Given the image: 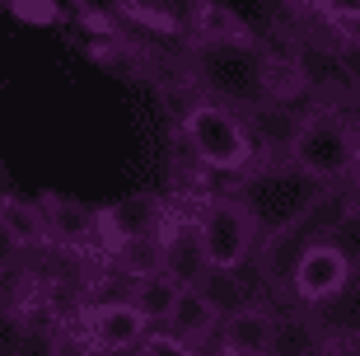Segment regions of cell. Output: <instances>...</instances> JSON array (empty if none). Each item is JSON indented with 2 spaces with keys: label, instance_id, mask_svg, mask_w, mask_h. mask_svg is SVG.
Wrapping results in <instances>:
<instances>
[{
  "label": "cell",
  "instance_id": "10",
  "mask_svg": "<svg viewBox=\"0 0 360 356\" xmlns=\"http://www.w3.org/2000/svg\"><path fill=\"white\" fill-rule=\"evenodd\" d=\"M160 267L178 286H201V277L211 272V258H206V239H201L197 221H183L169 230V239L160 244Z\"/></svg>",
  "mask_w": 360,
  "mask_h": 356
},
{
  "label": "cell",
  "instance_id": "2",
  "mask_svg": "<svg viewBox=\"0 0 360 356\" xmlns=\"http://www.w3.org/2000/svg\"><path fill=\"white\" fill-rule=\"evenodd\" d=\"M333 183L314 178L309 169H300L295 159L281 155V159H271V164H262V169H243L239 188H234L229 197L248 211L257 239H271V235L295 230V225L319 207V197Z\"/></svg>",
  "mask_w": 360,
  "mask_h": 356
},
{
  "label": "cell",
  "instance_id": "1",
  "mask_svg": "<svg viewBox=\"0 0 360 356\" xmlns=\"http://www.w3.org/2000/svg\"><path fill=\"white\" fill-rule=\"evenodd\" d=\"M187 70L206 90V99H220L234 113H248L276 94V70L262 38L220 10H211L187 33Z\"/></svg>",
  "mask_w": 360,
  "mask_h": 356
},
{
  "label": "cell",
  "instance_id": "15",
  "mask_svg": "<svg viewBox=\"0 0 360 356\" xmlns=\"http://www.w3.org/2000/svg\"><path fill=\"white\" fill-rule=\"evenodd\" d=\"M122 10L141 24H155L164 33H192L215 10V0H122Z\"/></svg>",
  "mask_w": 360,
  "mask_h": 356
},
{
  "label": "cell",
  "instance_id": "5",
  "mask_svg": "<svg viewBox=\"0 0 360 356\" xmlns=\"http://www.w3.org/2000/svg\"><path fill=\"white\" fill-rule=\"evenodd\" d=\"M290 66H295L300 90L314 94L319 104H351V99H360V85L351 75L333 28H323V33H295L290 38Z\"/></svg>",
  "mask_w": 360,
  "mask_h": 356
},
{
  "label": "cell",
  "instance_id": "19",
  "mask_svg": "<svg viewBox=\"0 0 360 356\" xmlns=\"http://www.w3.org/2000/svg\"><path fill=\"white\" fill-rule=\"evenodd\" d=\"M0 230H10V235L19 239V244H24L28 253L42 249V239H47V225H42L38 202H24L19 192L0 197Z\"/></svg>",
  "mask_w": 360,
  "mask_h": 356
},
{
  "label": "cell",
  "instance_id": "14",
  "mask_svg": "<svg viewBox=\"0 0 360 356\" xmlns=\"http://www.w3.org/2000/svg\"><path fill=\"white\" fill-rule=\"evenodd\" d=\"M164 329H174L187 347H201V343H211L215 329H220V309L206 300L201 286H183L174 309H169V319H164Z\"/></svg>",
  "mask_w": 360,
  "mask_h": 356
},
{
  "label": "cell",
  "instance_id": "20",
  "mask_svg": "<svg viewBox=\"0 0 360 356\" xmlns=\"http://www.w3.org/2000/svg\"><path fill=\"white\" fill-rule=\"evenodd\" d=\"M243 267H248V263H239V267H211V272L201 277L206 300H211L220 314H229V309H239V305L257 300V295H253V281H243Z\"/></svg>",
  "mask_w": 360,
  "mask_h": 356
},
{
  "label": "cell",
  "instance_id": "22",
  "mask_svg": "<svg viewBox=\"0 0 360 356\" xmlns=\"http://www.w3.org/2000/svg\"><path fill=\"white\" fill-rule=\"evenodd\" d=\"M323 24L333 28L337 38H347V42H356V47H360V0H328Z\"/></svg>",
  "mask_w": 360,
  "mask_h": 356
},
{
  "label": "cell",
  "instance_id": "8",
  "mask_svg": "<svg viewBox=\"0 0 360 356\" xmlns=\"http://www.w3.org/2000/svg\"><path fill=\"white\" fill-rule=\"evenodd\" d=\"M271 333H276V314L262 300H248L239 309L220 314L215 343L234 356H271Z\"/></svg>",
  "mask_w": 360,
  "mask_h": 356
},
{
  "label": "cell",
  "instance_id": "13",
  "mask_svg": "<svg viewBox=\"0 0 360 356\" xmlns=\"http://www.w3.org/2000/svg\"><path fill=\"white\" fill-rule=\"evenodd\" d=\"M155 221H160V202L155 197H131V202H117L112 211H98V230L108 235L112 249L146 244L155 235Z\"/></svg>",
  "mask_w": 360,
  "mask_h": 356
},
{
  "label": "cell",
  "instance_id": "24",
  "mask_svg": "<svg viewBox=\"0 0 360 356\" xmlns=\"http://www.w3.org/2000/svg\"><path fill=\"white\" fill-rule=\"evenodd\" d=\"M14 183H10V173H5V164H0V197H10Z\"/></svg>",
  "mask_w": 360,
  "mask_h": 356
},
{
  "label": "cell",
  "instance_id": "12",
  "mask_svg": "<svg viewBox=\"0 0 360 356\" xmlns=\"http://www.w3.org/2000/svg\"><path fill=\"white\" fill-rule=\"evenodd\" d=\"M38 211H42L47 235L61 239V244H89L98 235V211L84 207V202H75V197H66V192H42Z\"/></svg>",
  "mask_w": 360,
  "mask_h": 356
},
{
  "label": "cell",
  "instance_id": "11",
  "mask_svg": "<svg viewBox=\"0 0 360 356\" xmlns=\"http://www.w3.org/2000/svg\"><path fill=\"white\" fill-rule=\"evenodd\" d=\"M243 122H248V136H253L257 150H267V155H290V141H295V127H300V113H295V104L285 99V94H271V99H262L257 108H248L243 113Z\"/></svg>",
  "mask_w": 360,
  "mask_h": 356
},
{
  "label": "cell",
  "instance_id": "18",
  "mask_svg": "<svg viewBox=\"0 0 360 356\" xmlns=\"http://www.w3.org/2000/svg\"><path fill=\"white\" fill-rule=\"evenodd\" d=\"M178 281L164 272V267H150V272H141V277L131 281V290H127V300L141 309V314L150 319V324H164L169 319V309H174V300H178Z\"/></svg>",
  "mask_w": 360,
  "mask_h": 356
},
{
  "label": "cell",
  "instance_id": "17",
  "mask_svg": "<svg viewBox=\"0 0 360 356\" xmlns=\"http://www.w3.org/2000/svg\"><path fill=\"white\" fill-rule=\"evenodd\" d=\"M314 314L323 319V329H328V338H333V347H360V267L356 277L347 281V290L342 295H333L328 305H319Z\"/></svg>",
  "mask_w": 360,
  "mask_h": 356
},
{
  "label": "cell",
  "instance_id": "7",
  "mask_svg": "<svg viewBox=\"0 0 360 356\" xmlns=\"http://www.w3.org/2000/svg\"><path fill=\"white\" fill-rule=\"evenodd\" d=\"M201 225V239H206V258L211 267H239V263H253V249H257V230L248 221L234 197H215L206 211L197 216Z\"/></svg>",
  "mask_w": 360,
  "mask_h": 356
},
{
  "label": "cell",
  "instance_id": "3",
  "mask_svg": "<svg viewBox=\"0 0 360 356\" xmlns=\"http://www.w3.org/2000/svg\"><path fill=\"white\" fill-rule=\"evenodd\" d=\"M300 169H309L323 183H347L351 169L360 164V132L356 122L342 113V104H314L309 113H300L290 155Z\"/></svg>",
  "mask_w": 360,
  "mask_h": 356
},
{
  "label": "cell",
  "instance_id": "25",
  "mask_svg": "<svg viewBox=\"0 0 360 356\" xmlns=\"http://www.w3.org/2000/svg\"><path fill=\"white\" fill-rule=\"evenodd\" d=\"M10 309V290H5V272H0V314Z\"/></svg>",
  "mask_w": 360,
  "mask_h": 356
},
{
  "label": "cell",
  "instance_id": "16",
  "mask_svg": "<svg viewBox=\"0 0 360 356\" xmlns=\"http://www.w3.org/2000/svg\"><path fill=\"white\" fill-rule=\"evenodd\" d=\"M333 338L323 329L319 314H276V333H271V356H314L328 352Z\"/></svg>",
  "mask_w": 360,
  "mask_h": 356
},
{
  "label": "cell",
  "instance_id": "9",
  "mask_svg": "<svg viewBox=\"0 0 360 356\" xmlns=\"http://www.w3.org/2000/svg\"><path fill=\"white\" fill-rule=\"evenodd\" d=\"M84 324H89V338L98 347H112V352H122V347H141V338H146L150 319L136 309L131 300H103V305H89L84 309Z\"/></svg>",
  "mask_w": 360,
  "mask_h": 356
},
{
  "label": "cell",
  "instance_id": "21",
  "mask_svg": "<svg viewBox=\"0 0 360 356\" xmlns=\"http://www.w3.org/2000/svg\"><path fill=\"white\" fill-rule=\"evenodd\" d=\"M323 239H333L337 249L347 253V263L360 267V202H347V207H342V216L328 225V235H323Z\"/></svg>",
  "mask_w": 360,
  "mask_h": 356
},
{
  "label": "cell",
  "instance_id": "23",
  "mask_svg": "<svg viewBox=\"0 0 360 356\" xmlns=\"http://www.w3.org/2000/svg\"><path fill=\"white\" fill-rule=\"evenodd\" d=\"M24 343H28V319L5 309L0 314V352H24Z\"/></svg>",
  "mask_w": 360,
  "mask_h": 356
},
{
  "label": "cell",
  "instance_id": "4",
  "mask_svg": "<svg viewBox=\"0 0 360 356\" xmlns=\"http://www.w3.org/2000/svg\"><path fill=\"white\" fill-rule=\"evenodd\" d=\"M183 141L187 150L215 173H243L257 159V145L248 136L243 113H234L220 99H201L183 113Z\"/></svg>",
  "mask_w": 360,
  "mask_h": 356
},
{
  "label": "cell",
  "instance_id": "6",
  "mask_svg": "<svg viewBox=\"0 0 360 356\" xmlns=\"http://www.w3.org/2000/svg\"><path fill=\"white\" fill-rule=\"evenodd\" d=\"M351 277H356V267L347 263V253L337 249L333 239H304L285 290H290L304 309H319V305H328L333 295H342Z\"/></svg>",
  "mask_w": 360,
  "mask_h": 356
}]
</instances>
